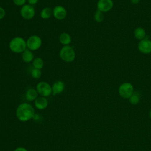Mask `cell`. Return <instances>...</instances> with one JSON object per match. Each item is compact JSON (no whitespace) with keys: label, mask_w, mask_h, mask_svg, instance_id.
Masks as SVG:
<instances>
[{"label":"cell","mask_w":151,"mask_h":151,"mask_svg":"<svg viewBox=\"0 0 151 151\" xmlns=\"http://www.w3.org/2000/svg\"><path fill=\"white\" fill-rule=\"evenodd\" d=\"M133 92V86L129 82L122 83L119 87V93L120 96L124 99H129Z\"/></svg>","instance_id":"7"},{"label":"cell","mask_w":151,"mask_h":151,"mask_svg":"<svg viewBox=\"0 0 151 151\" xmlns=\"http://www.w3.org/2000/svg\"><path fill=\"white\" fill-rule=\"evenodd\" d=\"M9 48L14 53H22L27 48L26 40L21 37H15L11 40Z\"/></svg>","instance_id":"2"},{"label":"cell","mask_w":151,"mask_h":151,"mask_svg":"<svg viewBox=\"0 0 151 151\" xmlns=\"http://www.w3.org/2000/svg\"><path fill=\"white\" fill-rule=\"evenodd\" d=\"M146 31L142 27H137L134 31V36L137 40H142L146 38Z\"/></svg>","instance_id":"16"},{"label":"cell","mask_w":151,"mask_h":151,"mask_svg":"<svg viewBox=\"0 0 151 151\" xmlns=\"http://www.w3.org/2000/svg\"><path fill=\"white\" fill-rule=\"evenodd\" d=\"M129 99V101L132 104H136L140 101V95L137 92H133Z\"/></svg>","instance_id":"19"},{"label":"cell","mask_w":151,"mask_h":151,"mask_svg":"<svg viewBox=\"0 0 151 151\" xmlns=\"http://www.w3.org/2000/svg\"><path fill=\"white\" fill-rule=\"evenodd\" d=\"M94 19L97 22H102L104 19L103 12L99 10H97L94 13Z\"/></svg>","instance_id":"20"},{"label":"cell","mask_w":151,"mask_h":151,"mask_svg":"<svg viewBox=\"0 0 151 151\" xmlns=\"http://www.w3.org/2000/svg\"><path fill=\"white\" fill-rule=\"evenodd\" d=\"M52 15V9L50 7L44 8L40 12V17L44 19H49Z\"/></svg>","instance_id":"17"},{"label":"cell","mask_w":151,"mask_h":151,"mask_svg":"<svg viewBox=\"0 0 151 151\" xmlns=\"http://www.w3.org/2000/svg\"><path fill=\"white\" fill-rule=\"evenodd\" d=\"M149 116H150V117L151 118V110H150V112H149Z\"/></svg>","instance_id":"27"},{"label":"cell","mask_w":151,"mask_h":151,"mask_svg":"<svg viewBox=\"0 0 151 151\" xmlns=\"http://www.w3.org/2000/svg\"><path fill=\"white\" fill-rule=\"evenodd\" d=\"M36 90L39 94L42 97H48L52 93V87L45 81L39 82L36 86Z\"/></svg>","instance_id":"6"},{"label":"cell","mask_w":151,"mask_h":151,"mask_svg":"<svg viewBox=\"0 0 151 151\" xmlns=\"http://www.w3.org/2000/svg\"><path fill=\"white\" fill-rule=\"evenodd\" d=\"M52 87V93L53 95H57L61 94L64 90L65 84L61 80L56 81L53 83Z\"/></svg>","instance_id":"11"},{"label":"cell","mask_w":151,"mask_h":151,"mask_svg":"<svg viewBox=\"0 0 151 151\" xmlns=\"http://www.w3.org/2000/svg\"><path fill=\"white\" fill-rule=\"evenodd\" d=\"M114 4L113 0H99L97 3V10L103 12L110 11L113 7Z\"/></svg>","instance_id":"8"},{"label":"cell","mask_w":151,"mask_h":151,"mask_svg":"<svg viewBox=\"0 0 151 151\" xmlns=\"http://www.w3.org/2000/svg\"><path fill=\"white\" fill-rule=\"evenodd\" d=\"M5 14H6V12L4 8L0 6V20L2 19L5 17Z\"/></svg>","instance_id":"23"},{"label":"cell","mask_w":151,"mask_h":151,"mask_svg":"<svg viewBox=\"0 0 151 151\" xmlns=\"http://www.w3.org/2000/svg\"><path fill=\"white\" fill-rule=\"evenodd\" d=\"M38 1L39 0H27V2L28 3V4L33 6V5L37 4L38 2Z\"/></svg>","instance_id":"24"},{"label":"cell","mask_w":151,"mask_h":151,"mask_svg":"<svg viewBox=\"0 0 151 151\" xmlns=\"http://www.w3.org/2000/svg\"><path fill=\"white\" fill-rule=\"evenodd\" d=\"M67 15L66 9L62 5H57L52 9V15L58 20H63Z\"/></svg>","instance_id":"9"},{"label":"cell","mask_w":151,"mask_h":151,"mask_svg":"<svg viewBox=\"0 0 151 151\" xmlns=\"http://www.w3.org/2000/svg\"><path fill=\"white\" fill-rule=\"evenodd\" d=\"M14 151H28L25 148L22 147H18L16 148Z\"/></svg>","instance_id":"25"},{"label":"cell","mask_w":151,"mask_h":151,"mask_svg":"<svg viewBox=\"0 0 151 151\" xmlns=\"http://www.w3.org/2000/svg\"><path fill=\"white\" fill-rule=\"evenodd\" d=\"M31 75L33 78L38 79L41 76V70L37 69V68H32L31 72Z\"/></svg>","instance_id":"21"},{"label":"cell","mask_w":151,"mask_h":151,"mask_svg":"<svg viewBox=\"0 0 151 151\" xmlns=\"http://www.w3.org/2000/svg\"><path fill=\"white\" fill-rule=\"evenodd\" d=\"M140 0H130V2L133 4H137L139 3Z\"/></svg>","instance_id":"26"},{"label":"cell","mask_w":151,"mask_h":151,"mask_svg":"<svg viewBox=\"0 0 151 151\" xmlns=\"http://www.w3.org/2000/svg\"><path fill=\"white\" fill-rule=\"evenodd\" d=\"M138 49L143 54L151 53V41L146 38L140 40L138 44Z\"/></svg>","instance_id":"10"},{"label":"cell","mask_w":151,"mask_h":151,"mask_svg":"<svg viewBox=\"0 0 151 151\" xmlns=\"http://www.w3.org/2000/svg\"><path fill=\"white\" fill-rule=\"evenodd\" d=\"M38 93L36 89L30 88L28 89L25 93V98L27 100L32 101L38 97Z\"/></svg>","instance_id":"15"},{"label":"cell","mask_w":151,"mask_h":151,"mask_svg":"<svg viewBox=\"0 0 151 151\" xmlns=\"http://www.w3.org/2000/svg\"><path fill=\"white\" fill-rule=\"evenodd\" d=\"M60 58L66 63L73 62L76 58V52L70 45H64L59 52Z\"/></svg>","instance_id":"3"},{"label":"cell","mask_w":151,"mask_h":151,"mask_svg":"<svg viewBox=\"0 0 151 151\" xmlns=\"http://www.w3.org/2000/svg\"><path fill=\"white\" fill-rule=\"evenodd\" d=\"M27 48L33 51L38 50L42 45V40L37 35H32L30 36L27 40Z\"/></svg>","instance_id":"4"},{"label":"cell","mask_w":151,"mask_h":151,"mask_svg":"<svg viewBox=\"0 0 151 151\" xmlns=\"http://www.w3.org/2000/svg\"><path fill=\"white\" fill-rule=\"evenodd\" d=\"M35 14V8L32 5L29 4H25L21 6L20 9V15L22 18L26 20L32 19Z\"/></svg>","instance_id":"5"},{"label":"cell","mask_w":151,"mask_h":151,"mask_svg":"<svg viewBox=\"0 0 151 151\" xmlns=\"http://www.w3.org/2000/svg\"><path fill=\"white\" fill-rule=\"evenodd\" d=\"M35 114L34 107L29 103H22L20 104L16 110V116L18 120L27 122L31 120Z\"/></svg>","instance_id":"1"},{"label":"cell","mask_w":151,"mask_h":151,"mask_svg":"<svg viewBox=\"0 0 151 151\" xmlns=\"http://www.w3.org/2000/svg\"><path fill=\"white\" fill-rule=\"evenodd\" d=\"M21 57L22 60L27 63H31L34 59V56L32 51L27 48L21 53Z\"/></svg>","instance_id":"13"},{"label":"cell","mask_w":151,"mask_h":151,"mask_svg":"<svg viewBox=\"0 0 151 151\" xmlns=\"http://www.w3.org/2000/svg\"><path fill=\"white\" fill-rule=\"evenodd\" d=\"M27 1V0H12L13 3L15 5L19 6H22L23 5L26 4L25 3Z\"/></svg>","instance_id":"22"},{"label":"cell","mask_w":151,"mask_h":151,"mask_svg":"<svg viewBox=\"0 0 151 151\" xmlns=\"http://www.w3.org/2000/svg\"><path fill=\"white\" fill-rule=\"evenodd\" d=\"M44 63L43 60L40 57H35L32 61L33 67L37 69L41 70L43 68Z\"/></svg>","instance_id":"18"},{"label":"cell","mask_w":151,"mask_h":151,"mask_svg":"<svg viewBox=\"0 0 151 151\" xmlns=\"http://www.w3.org/2000/svg\"><path fill=\"white\" fill-rule=\"evenodd\" d=\"M48 100L45 97H38L34 100V104L37 109L39 110H44L48 106Z\"/></svg>","instance_id":"12"},{"label":"cell","mask_w":151,"mask_h":151,"mask_svg":"<svg viewBox=\"0 0 151 151\" xmlns=\"http://www.w3.org/2000/svg\"><path fill=\"white\" fill-rule=\"evenodd\" d=\"M59 41L64 45H69L71 42V37L67 32H63L59 35Z\"/></svg>","instance_id":"14"}]
</instances>
